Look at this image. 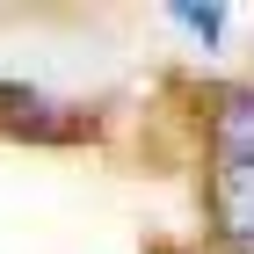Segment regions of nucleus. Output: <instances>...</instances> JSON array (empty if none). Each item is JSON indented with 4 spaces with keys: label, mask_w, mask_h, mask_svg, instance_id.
<instances>
[{
    "label": "nucleus",
    "mask_w": 254,
    "mask_h": 254,
    "mask_svg": "<svg viewBox=\"0 0 254 254\" xmlns=\"http://www.w3.org/2000/svg\"><path fill=\"white\" fill-rule=\"evenodd\" d=\"M211 153H218V167H254V95H247V87L218 102V117H211Z\"/></svg>",
    "instance_id": "1"
},
{
    "label": "nucleus",
    "mask_w": 254,
    "mask_h": 254,
    "mask_svg": "<svg viewBox=\"0 0 254 254\" xmlns=\"http://www.w3.org/2000/svg\"><path fill=\"white\" fill-rule=\"evenodd\" d=\"M182 22H189L196 37H218V29H225V15H218V7H182Z\"/></svg>",
    "instance_id": "3"
},
{
    "label": "nucleus",
    "mask_w": 254,
    "mask_h": 254,
    "mask_svg": "<svg viewBox=\"0 0 254 254\" xmlns=\"http://www.w3.org/2000/svg\"><path fill=\"white\" fill-rule=\"evenodd\" d=\"M218 218L240 247H254V167H218Z\"/></svg>",
    "instance_id": "2"
}]
</instances>
